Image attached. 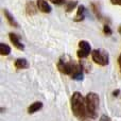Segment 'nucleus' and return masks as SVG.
Segmentation results:
<instances>
[{"label": "nucleus", "instance_id": "f257e3e1", "mask_svg": "<svg viewBox=\"0 0 121 121\" xmlns=\"http://www.w3.org/2000/svg\"><path fill=\"white\" fill-rule=\"evenodd\" d=\"M71 109L75 117L85 118L88 117L87 107H86V99L82 96L81 92H74L71 97Z\"/></svg>", "mask_w": 121, "mask_h": 121}, {"label": "nucleus", "instance_id": "f03ea898", "mask_svg": "<svg viewBox=\"0 0 121 121\" xmlns=\"http://www.w3.org/2000/svg\"><path fill=\"white\" fill-rule=\"evenodd\" d=\"M86 107H87L88 117L97 118L99 111V104H100V98L96 92H89L86 96Z\"/></svg>", "mask_w": 121, "mask_h": 121}, {"label": "nucleus", "instance_id": "7ed1b4c3", "mask_svg": "<svg viewBox=\"0 0 121 121\" xmlns=\"http://www.w3.org/2000/svg\"><path fill=\"white\" fill-rule=\"evenodd\" d=\"M91 57L96 64L100 66H106L108 65V54L105 51L101 50H94L91 51Z\"/></svg>", "mask_w": 121, "mask_h": 121}, {"label": "nucleus", "instance_id": "20e7f679", "mask_svg": "<svg viewBox=\"0 0 121 121\" xmlns=\"http://www.w3.org/2000/svg\"><path fill=\"white\" fill-rule=\"evenodd\" d=\"M83 74H84V71H83V66L81 64H78V63L74 62H71V78L73 80H82L83 79Z\"/></svg>", "mask_w": 121, "mask_h": 121}, {"label": "nucleus", "instance_id": "39448f33", "mask_svg": "<svg viewBox=\"0 0 121 121\" xmlns=\"http://www.w3.org/2000/svg\"><path fill=\"white\" fill-rule=\"evenodd\" d=\"M89 53H91V48H90L89 43L86 40H81L79 43V51L77 53L78 56L80 59H84V57H87Z\"/></svg>", "mask_w": 121, "mask_h": 121}, {"label": "nucleus", "instance_id": "423d86ee", "mask_svg": "<svg viewBox=\"0 0 121 121\" xmlns=\"http://www.w3.org/2000/svg\"><path fill=\"white\" fill-rule=\"evenodd\" d=\"M57 69L64 74H71V63H66L62 59L57 63Z\"/></svg>", "mask_w": 121, "mask_h": 121}, {"label": "nucleus", "instance_id": "0eeeda50", "mask_svg": "<svg viewBox=\"0 0 121 121\" xmlns=\"http://www.w3.org/2000/svg\"><path fill=\"white\" fill-rule=\"evenodd\" d=\"M9 38H10L11 43H12V44L14 45V46L16 47L17 49H19V50H21V51L25 49V46H23V44L20 42V39H19V36L17 35V34H15V33H9Z\"/></svg>", "mask_w": 121, "mask_h": 121}, {"label": "nucleus", "instance_id": "6e6552de", "mask_svg": "<svg viewBox=\"0 0 121 121\" xmlns=\"http://www.w3.org/2000/svg\"><path fill=\"white\" fill-rule=\"evenodd\" d=\"M37 8L40 12L43 13H50L51 12V6L46 0H37Z\"/></svg>", "mask_w": 121, "mask_h": 121}, {"label": "nucleus", "instance_id": "1a4fd4ad", "mask_svg": "<svg viewBox=\"0 0 121 121\" xmlns=\"http://www.w3.org/2000/svg\"><path fill=\"white\" fill-rule=\"evenodd\" d=\"M3 14H4V16H5V18H6V20H8V22L10 23L12 27L18 28V23H17V21L15 20V18L13 17V15L11 14V13L9 12L8 10H3Z\"/></svg>", "mask_w": 121, "mask_h": 121}, {"label": "nucleus", "instance_id": "9d476101", "mask_svg": "<svg viewBox=\"0 0 121 121\" xmlns=\"http://www.w3.org/2000/svg\"><path fill=\"white\" fill-rule=\"evenodd\" d=\"M42 107H43V103L42 102H39V101L34 102V103H32L29 107H28V113L29 114H34V113H36V112L40 111Z\"/></svg>", "mask_w": 121, "mask_h": 121}, {"label": "nucleus", "instance_id": "9b49d317", "mask_svg": "<svg viewBox=\"0 0 121 121\" xmlns=\"http://www.w3.org/2000/svg\"><path fill=\"white\" fill-rule=\"evenodd\" d=\"M14 65H15V68L16 69H26L29 67V63H28V60H25V59L16 60L14 63Z\"/></svg>", "mask_w": 121, "mask_h": 121}, {"label": "nucleus", "instance_id": "f8f14e48", "mask_svg": "<svg viewBox=\"0 0 121 121\" xmlns=\"http://www.w3.org/2000/svg\"><path fill=\"white\" fill-rule=\"evenodd\" d=\"M85 18V8L83 5H80L78 8L77 11V15L74 17V20L75 21H82L83 19Z\"/></svg>", "mask_w": 121, "mask_h": 121}, {"label": "nucleus", "instance_id": "ddd939ff", "mask_svg": "<svg viewBox=\"0 0 121 121\" xmlns=\"http://www.w3.org/2000/svg\"><path fill=\"white\" fill-rule=\"evenodd\" d=\"M26 13L28 15H34L36 13V8L35 4L32 1H29L27 4H26Z\"/></svg>", "mask_w": 121, "mask_h": 121}, {"label": "nucleus", "instance_id": "4468645a", "mask_svg": "<svg viewBox=\"0 0 121 121\" xmlns=\"http://www.w3.org/2000/svg\"><path fill=\"white\" fill-rule=\"evenodd\" d=\"M11 53V47L3 43L0 44V54L1 55H9Z\"/></svg>", "mask_w": 121, "mask_h": 121}, {"label": "nucleus", "instance_id": "2eb2a0df", "mask_svg": "<svg viewBox=\"0 0 121 121\" xmlns=\"http://www.w3.org/2000/svg\"><path fill=\"white\" fill-rule=\"evenodd\" d=\"M75 6H77V2H69V3L67 4V6H66V11L67 12H71Z\"/></svg>", "mask_w": 121, "mask_h": 121}, {"label": "nucleus", "instance_id": "dca6fc26", "mask_svg": "<svg viewBox=\"0 0 121 121\" xmlns=\"http://www.w3.org/2000/svg\"><path fill=\"white\" fill-rule=\"evenodd\" d=\"M49 1H51L52 3H54V4H57V5L65 3V0H49Z\"/></svg>", "mask_w": 121, "mask_h": 121}, {"label": "nucleus", "instance_id": "f3484780", "mask_svg": "<svg viewBox=\"0 0 121 121\" xmlns=\"http://www.w3.org/2000/svg\"><path fill=\"white\" fill-rule=\"evenodd\" d=\"M103 30H104V33L105 34H112V30H111V28H109L108 26L105 25L104 28H103Z\"/></svg>", "mask_w": 121, "mask_h": 121}, {"label": "nucleus", "instance_id": "a211bd4d", "mask_svg": "<svg viewBox=\"0 0 121 121\" xmlns=\"http://www.w3.org/2000/svg\"><path fill=\"white\" fill-rule=\"evenodd\" d=\"M100 121H112V120L109 119L106 115H102L101 116V118H100Z\"/></svg>", "mask_w": 121, "mask_h": 121}, {"label": "nucleus", "instance_id": "6ab92c4d", "mask_svg": "<svg viewBox=\"0 0 121 121\" xmlns=\"http://www.w3.org/2000/svg\"><path fill=\"white\" fill-rule=\"evenodd\" d=\"M111 2L115 5H121V0H111Z\"/></svg>", "mask_w": 121, "mask_h": 121}, {"label": "nucleus", "instance_id": "aec40b11", "mask_svg": "<svg viewBox=\"0 0 121 121\" xmlns=\"http://www.w3.org/2000/svg\"><path fill=\"white\" fill-rule=\"evenodd\" d=\"M118 64H119V67H120V70H121V54H120L119 59H118Z\"/></svg>", "mask_w": 121, "mask_h": 121}, {"label": "nucleus", "instance_id": "412c9836", "mask_svg": "<svg viewBox=\"0 0 121 121\" xmlns=\"http://www.w3.org/2000/svg\"><path fill=\"white\" fill-rule=\"evenodd\" d=\"M118 94H119V90H116V91L115 92H114V95H115V96H117V95Z\"/></svg>", "mask_w": 121, "mask_h": 121}, {"label": "nucleus", "instance_id": "4be33fe9", "mask_svg": "<svg viewBox=\"0 0 121 121\" xmlns=\"http://www.w3.org/2000/svg\"><path fill=\"white\" fill-rule=\"evenodd\" d=\"M118 31H119V33L121 34V26H120V27H119V29H118Z\"/></svg>", "mask_w": 121, "mask_h": 121}]
</instances>
